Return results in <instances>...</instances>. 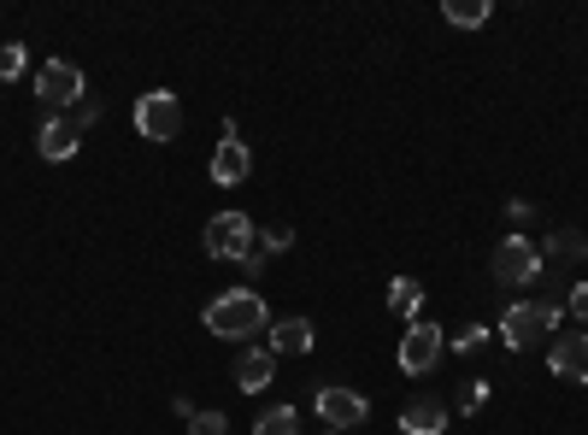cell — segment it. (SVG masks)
Returning <instances> with one entry per match:
<instances>
[{
  "mask_svg": "<svg viewBox=\"0 0 588 435\" xmlns=\"http://www.w3.org/2000/svg\"><path fill=\"white\" fill-rule=\"evenodd\" d=\"M83 136H89V130L71 118V112H48V118H42V136H35V154H42L48 165H65V159H78Z\"/></svg>",
  "mask_w": 588,
  "mask_h": 435,
  "instance_id": "obj_9",
  "label": "cell"
},
{
  "mask_svg": "<svg viewBox=\"0 0 588 435\" xmlns=\"http://www.w3.org/2000/svg\"><path fill=\"white\" fill-rule=\"evenodd\" d=\"M230 376H236L241 394H265V389H271V376H277V353L271 348H241Z\"/></svg>",
  "mask_w": 588,
  "mask_h": 435,
  "instance_id": "obj_11",
  "label": "cell"
},
{
  "mask_svg": "<svg viewBox=\"0 0 588 435\" xmlns=\"http://www.w3.org/2000/svg\"><path fill=\"white\" fill-rule=\"evenodd\" d=\"M312 406H318V418H324L336 435H353L359 424H365L371 418V401H365V394H353V389H318L312 394Z\"/></svg>",
  "mask_w": 588,
  "mask_h": 435,
  "instance_id": "obj_8",
  "label": "cell"
},
{
  "mask_svg": "<svg viewBox=\"0 0 588 435\" xmlns=\"http://www.w3.org/2000/svg\"><path fill=\"white\" fill-rule=\"evenodd\" d=\"M71 118H78L83 130H94V124H101V101H83L78 112H71Z\"/></svg>",
  "mask_w": 588,
  "mask_h": 435,
  "instance_id": "obj_25",
  "label": "cell"
},
{
  "mask_svg": "<svg viewBox=\"0 0 588 435\" xmlns=\"http://www.w3.org/2000/svg\"><path fill=\"white\" fill-rule=\"evenodd\" d=\"M565 307L577 312V324L588 330V282H571V294H565Z\"/></svg>",
  "mask_w": 588,
  "mask_h": 435,
  "instance_id": "obj_24",
  "label": "cell"
},
{
  "mask_svg": "<svg viewBox=\"0 0 588 435\" xmlns=\"http://www.w3.org/2000/svg\"><path fill=\"white\" fill-rule=\"evenodd\" d=\"M442 353H447V335L419 318V324H406L401 353H394V359H401V371H406V376H430L435 365H442Z\"/></svg>",
  "mask_w": 588,
  "mask_h": 435,
  "instance_id": "obj_7",
  "label": "cell"
},
{
  "mask_svg": "<svg viewBox=\"0 0 588 435\" xmlns=\"http://www.w3.org/2000/svg\"><path fill=\"white\" fill-rule=\"evenodd\" d=\"M254 435H300V412H295V406H271V412H259Z\"/></svg>",
  "mask_w": 588,
  "mask_h": 435,
  "instance_id": "obj_18",
  "label": "cell"
},
{
  "mask_svg": "<svg viewBox=\"0 0 588 435\" xmlns=\"http://www.w3.org/2000/svg\"><path fill=\"white\" fill-rule=\"evenodd\" d=\"M265 335H271V353H312L318 324H312V318H295V312H289V318H277Z\"/></svg>",
  "mask_w": 588,
  "mask_h": 435,
  "instance_id": "obj_14",
  "label": "cell"
},
{
  "mask_svg": "<svg viewBox=\"0 0 588 435\" xmlns=\"http://www.w3.org/2000/svg\"><path fill=\"white\" fill-rule=\"evenodd\" d=\"M30 71V53H24V42H7L0 48V83H18Z\"/></svg>",
  "mask_w": 588,
  "mask_h": 435,
  "instance_id": "obj_19",
  "label": "cell"
},
{
  "mask_svg": "<svg viewBox=\"0 0 588 435\" xmlns=\"http://www.w3.org/2000/svg\"><path fill=\"white\" fill-rule=\"evenodd\" d=\"M89 94V77L71 60H48L42 71H35V101H42L48 112H78Z\"/></svg>",
  "mask_w": 588,
  "mask_h": 435,
  "instance_id": "obj_5",
  "label": "cell"
},
{
  "mask_svg": "<svg viewBox=\"0 0 588 435\" xmlns=\"http://www.w3.org/2000/svg\"><path fill=\"white\" fill-rule=\"evenodd\" d=\"M136 130H142L147 142H177L183 136V101L171 89L136 94Z\"/></svg>",
  "mask_w": 588,
  "mask_h": 435,
  "instance_id": "obj_6",
  "label": "cell"
},
{
  "mask_svg": "<svg viewBox=\"0 0 588 435\" xmlns=\"http://www.w3.org/2000/svg\"><path fill=\"white\" fill-rule=\"evenodd\" d=\"M188 435H230V418H224V412H195V418H188Z\"/></svg>",
  "mask_w": 588,
  "mask_h": 435,
  "instance_id": "obj_20",
  "label": "cell"
},
{
  "mask_svg": "<svg viewBox=\"0 0 588 435\" xmlns=\"http://www.w3.org/2000/svg\"><path fill=\"white\" fill-rule=\"evenodd\" d=\"M536 248H541V259H565V265H571V259H588V236L582 230H554L547 241H536Z\"/></svg>",
  "mask_w": 588,
  "mask_h": 435,
  "instance_id": "obj_17",
  "label": "cell"
},
{
  "mask_svg": "<svg viewBox=\"0 0 588 435\" xmlns=\"http://www.w3.org/2000/svg\"><path fill=\"white\" fill-rule=\"evenodd\" d=\"M200 324L218 335V342H236V348H254L265 330H271V307L259 300V289H230L218 300H206Z\"/></svg>",
  "mask_w": 588,
  "mask_h": 435,
  "instance_id": "obj_1",
  "label": "cell"
},
{
  "mask_svg": "<svg viewBox=\"0 0 588 435\" xmlns=\"http://www.w3.org/2000/svg\"><path fill=\"white\" fill-rule=\"evenodd\" d=\"M259 248L265 253H289L295 248V230H282V224H277V230H259Z\"/></svg>",
  "mask_w": 588,
  "mask_h": 435,
  "instance_id": "obj_23",
  "label": "cell"
},
{
  "mask_svg": "<svg viewBox=\"0 0 588 435\" xmlns=\"http://www.w3.org/2000/svg\"><path fill=\"white\" fill-rule=\"evenodd\" d=\"M483 342H488V330H483V324H465V330H460V335H453V342H447V348H453V353H477Z\"/></svg>",
  "mask_w": 588,
  "mask_h": 435,
  "instance_id": "obj_22",
  "label": "cell"
},
{
  "mask_svg": "<svg viewBox=\"0 0 588 435\" xmlns=\"http://www.w3.org/2000/svg\"><path fill=\"white\" fill-rule=\"evenodd\" d=\"M401 429L406 435H442L447 429V406L435 401V394H412V401L401 406Z\"/></svg>",
  "mask_w": 588,
  "mask_h": 435,
  "instance_id": "obj_13",
  "label": "cell"
},
{
  "mask_svg": "<svg viewBox=\"0 0 588 435\" xmlns=\"http://www.w3.org/2000/svg\"><path fill=\"white\" fill-rule=\"evenodd\" d=\"M547 371L565 376V383H588V330H559L547 342Z\"/></svg>",
  "mask_w": 588,
  "mask_h": 435,
  "instance_id": "obj_10",
  "label": "cell"
},
{
  "mask_svg": "<svg viewBox=\"0 0 588 435\" xmlns=\"http://www.w3.org/2000/svg\"><path fill=\"white\" fill-rule=\"evenodd\" d=\"M324 435H336V429H324Z\"/></svg>",
  "mask_w": 588,
  "mask_h": 435,
  "instance_id": "obj_27",
  "label": "cell"
},
{
  "mask_svg": "<svg viewBox=\"0 0 588 435\" xmlns=\"http://www.w3.org/2000/svg\"><path fill=\"white\" fill-rule=\"evenodd\" d=\"M442 18H447V24H460V30H483L488 18H495V0H447Z\"/></svg>",
  "mask_w": 588,
  "mask_h": 435,
  "instance_id": "obj_16",
  "label": "cell"
},
{
  "mask_svg": "<svg viewBox=\"0 0 588 435\" xmlns=\"http://www.w3.org/2000/svg\"><path fill=\"white\" fill-rule=\"evenodd\" d=\"M419 307H424V282L394 277V282H389V312H394V318H406V324H419Z\"/></svg>",
  "mask_w": 588,
  "mask_h": 435,
  "instance_id": "obj_15",
  "label": "cell"
},
{
  "mask_svg": "<svg viewBox=\"0 0 588 435\" xmlns=\"http://www.w3.org/2000/svg\"><path fill=\"white\" fill-rule=\"evenodd\" d=\"M559 318H565V307H559L554 294L518 300V307H506V318H501V342H506L512 353H529V348L554 342V335H559Z\"/></svg>",
  "mask_w": 588,
  "mask_h": 435,
  "instance_id": "obj_2",
  "label": "cell"
},
{
  "mask_svg": "<svg viewBox=\"0 0 588 435\" xmlns=\"http://www.w3.org/2000/svg\"><path fill=\"white\" fill-rule=\"evenodd\" d=\"M241 265H248V277H265V265H271V253H265V248H254Z\"/></svg>",
  "mask_w": 588,
  "mask_h": 435,
  "instance_id": "obj_26",
  "label": "cell"
},
{
  "mask_svg": "<svg viewBox=\"0 0 588 435\" xmlns=\"http://www.w3.org/2000/svg\"><path fill=\"white\" fill-rule=\"evenodd\" d=\"M488 406V383H483V376H471V383L460 389V412H483Z\"/></svg>",
  "mask_w": 588,
  "mask_h": 435,
  "instance_id": "obj_21",
  "label": "cell"
},
{
  "mask_svg": "<svg viewBox=\"0 0 588 435\" xmlns=\"http://www.w3.org/2000/svg\"><path fill=\"white\" fill-rule=\"evenodd\" d=\"M213 183L218 188H236V183H248V172H254V147L248 142H218V154H213Z\"/></svg>",
  "mask_w": 588,
  "mask_h": 435,
  "instance_id": "obj_12",
  "label": "cell"
},
{
  "mask_svg": "<svg viewBox=\"0 0 588 435\" xmlns=\"http://www.w3.org/2000/svg\"><path fill=\"white\" fill-rule=\"evenodd\" d=\"M200 248H206V259H236L241 265V259L259 248V230H254L248 213H218L213 224H206Z\"/></svg>",
  "mask_w": 588,
  "mask_h": 435,
  "instance_id": "obj_4",
  "label": "cell"
},
{
  "mask_svg": "<svg viewBox=\"0 0 588 435\" xmlns=\"http://www.w3.org/2000/svg\"><path fill=\"white\" fill-rule=\"evenodd\" d=\"M541 248L529 236H501L495 241V259H488V271H495L501 289H524V282H536L541 277Z\"/></svg>",
  "mask_w": 588,
  "mask_h": 435,
  "instance_id": "obj_3",
  "label": "cell"
}]
</instances>
